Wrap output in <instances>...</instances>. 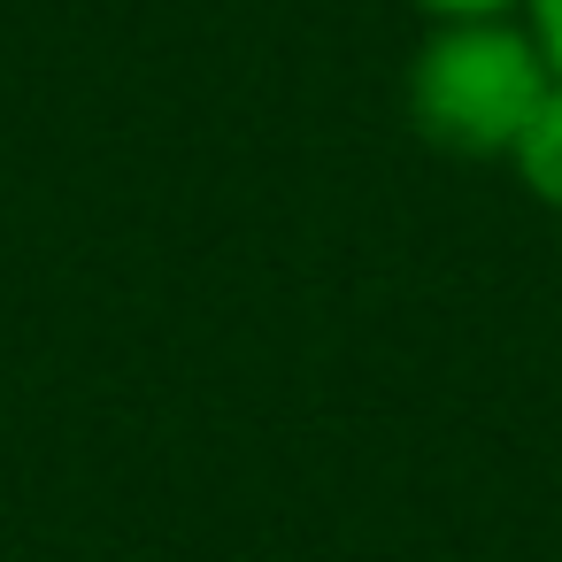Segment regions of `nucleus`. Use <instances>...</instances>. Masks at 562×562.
I'll use <instances>...</instances> for the list:
<instances>
[{
    "label": "nucleus",
    "instance_id": "2",
    "mask_svg": "<svg viewBox=\"0 0 562 562\" xmlns=\"http://www.w3.org/2000/svg\"><path fill=\"white\" fill-rule=\"evenodd\" d=\"M508 170H516V186H524L539 209L562 216V86H554V101L539 109V124L524 132V147L508 155Z\"/></svg>",
    "mask_w": 562,
    "mask_h": 562
},
{
    "label": "nucleus",
    "instance_id": "1",
    "mask_svg": "<svg viewBox=\"0 0 562 562\" xmlns=\"http://www.w3.org/2000/svg\"><path fill=\"white\" fill-rule=\"evenodd\" d=\"M408 124L424 147L454 162H508L539 109L554 101V70L524 16H477V24H424L408 78H401Z\"/></svg>",
    "mask_w": 562,
    "mask_h": 562
},
{
    "label": "nucleus",
    "instance_id": "3",
    "mask_svg": "<svg viewBox=\"0 0 562 562\" xmlns=\"http://www.w3.org/2000/svg\"><path fill=\"white\" fill-rule=\"evenodd\" d=\"M424 24H477V16H524V0H408Z\"/></svg>",
    "mask_w": 562,
    "mask_h": 562
},
{
    "label": "nucleus",
    "instance_id": "4",
    "mask_svg": "<svg viewBox=\"0 0 562 562\" xmlns=\"http://www.w3.org/2000/svg\"><path fill=\"white\" fill-rule=\"evenodd\" d=\"M524 24H531V40H539V55H547V70H554V86H562V0H524Z\"/></svg>",
    "mask_w": 562,
    "mask_h": 562
}]
</instances>
